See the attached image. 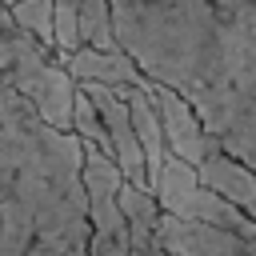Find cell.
I'll return each instance as SVG.
<instances>
[{
  "label": "cell",
  "instance_id": "cell-1",
  "mask_svg": "<svg viewBox=\"0 0 256 256\" xmlns=\"http://www.w3.org/2000/svg\"><path fill=\"white\" fill-rule=\"evenodd\" d=\"M112 32L256 172V0H112Z\"/></svg>",
  "mask_w": 256,
  "mask_h": 256
},
{
  "label": "cell",
  "instance_id": "cell-2",
  "mask_svg": "<svg viewBox=\"0 0 256 256\" xmlns=\"http://www.w3.org/2000/svg\"><path fill=\"white\" fill-rule=\"evenodd\" d=\"M0 256H92L84 140L0 80Z\"/></svg>",
  "mask_w": 256,
  "mask_h": 256
},
{
  "label": "cell",
  "instance_id": "cell-3",
  "mask_svg": "<svg viewBox=\"0 0 256 256\" xmlns=\"http://www.w3.org/2000/svg\"><path fill=\"white\" fill-rule=\"evenodd\" d=\"M0 80L16 88L52 128L72 132L80 84L64 68L60 52L36 40L32 32H24L8 8L0 12Z\"/></svg>",
  "mask_w": 256,
  "mask_h": 256
},
{
  "label": "cell",
  "instance_id": "cell-4",
  "mask_svg": "<svg viewBox=\"0 0 256 256\" xmlns=\"http://www.w3.org/2000/svg\"><path fill=\"white\" fill-rule=\"evenodd\" d=\"M152 192H156V200H160V208H164L168 216L204 220V224L228 228V232H236V236H244V240L256 244V220L244 216V212H240L232 200H224L220 192H212L188 160L168 156V160H164V172H160V180H156Z\"/></svg>",
  "mask_w": 256,
  "mask_h": 256
},
{
  "label": "cell",
  "instance_id": "cell-5",
  "mask_svg": "<svg viewBox=\"0 0 256 256\" xmlns=\"http://www.w3.org/2000/svg\"><path fill=\"white\" fill-rule=\"evenodd\" d=\"M84 188H88V216H92V256H132L128 220L120 212L124 172L96 144H84Z\"/></svg>",
  "mask_w": 256,
  "mask_h": 256
},
{
  "label": "cell",
  "instance_id": "cell-6",
  "mask_svg": "<svg viewBox=\"0 0 256 256\" xmlns=\"http://www.w3.org/2000/svg\"><path fill=\"white\" fill-rule=\"evenodd\" d=\"M80 88L92 96V104H96L108 136H112V156H116L124 180L152 192V184H148V160H144L136 124H132V108H128V100L120 96V88H108V84H80Z\"/></svg>",
  "mask_w": 256,
  "mask_h": 256
},
{
  "label": "cell",
  "instance_id": "cell-7",
  "mask_svg": "<svg viewBox=\"0 0 256 256\" xmlns=\"http://www.w3.org/2000/svg\"><path fill=\"white\" fill-rule=\"evenodd\" d=\"M152 96H156V108H160V120H164V136H168V152L188 160L192 168H200L212 152H220L224 144L204 128L200 112L168 84H156L152 80Z\"/></svg>",
  "mask_w": 256,
  "mask_h": 256
},
{
  "label": "cell",
  "instance_id": "cell-8",
  "mask_svg": "<svg viewBox=\"0 0 256 256\" xmlns=\"http://www.w3.org/2000/svg\"><path fill=\"white\" fill-rule=\"evenodd\" d=\"M156 248L172 252V256H244L252 248V240L228 232V228H216V224H204V220H180V216H160V228H156Z\"/></svg>",
  "mask_w": 256,
  "mask_h": 256
},
{
  "label": "cell",
  "instance_id": "cell-9",
  "mask_svg": "<svg viewBox=\"0 0 256 256\" xmlns=\"http://www.w3.org/2000/svg\"><path fill=\"white\" fill-rule=\"evenodd\" d=\"M76 84H108V88H148L152 80L124 48H92L80 44L76 52L60 56Z\"/></svg>",
  "mask_w": 256,
  "mask_h": 256
},
{
  "label": "cell",
  "instance_id": "cell-10",
  "mask_svg": "<svg viewBox=\"0 0 256 256\" xmlns=\"http://www.w3.org/2000/svg\"><path fill=\"white\" fill-rule=\"evenodd\" d=\"M120 96L132 108V124H136V136H140V148H144V160H148V184L156 188V180L164 172V160L172 152H168V136H164V120H160L152 84L148 88H120Z\"/></svg>",
  "mask_w": 256,
  "mask_h": 256
},
{
  "label": "cell",
  "instance_id": "cell-11",
  "mask_svg": "<svg viewBox=\"0 0 256 256\" xmlns=\"http://www.w3.org/2000/svg\"><path fill=\"white\" fill-rule=\"evenodd\" d=\"M200 180L212 188V192H220L224 200H232L244 216H252L256 220V172L244 164V160H236L232 152H212L200 168Z\"/></svg>",
  "mask_w": 256,
  "mask_h": 256
},
{
  "label": "cell",
  "instance_id": "cell-12",
  "mask_svg": "<svg viewBox=\"0 0 256 256\" xmlns=\"http://www.w3.org/2000/svg\"><path fill=\"white\" fill-rule=\"evenodd\" d=\"M120 212H124V220H128L132 256H144L148 248H156V228H160V216H164L156 192L136 188V184L124 180V188H120Z\"/></svg>",
  "mask_w": 256,
  "mask_h": 256
},
{
  "label": "cell",
  "instance_id": "cell-13",
  "mask_svg": "<svg viewBox=\"0 0 256 256\" xmlns=\"http://www.w3.org/2000/svg\"><path fill=\"white\" fill-rule=\"evenodd\" d=\"M8 12L24 32H32L48 48H56V0H16Z\"/></svg>",
  "mask_w": 256,
  "mask_h": 256
},
{
  "label": "cell",
  "instance_id": "cell-14",
  "mask_svg": "<svg viewBox=\"0 0 256 256\" xmlns=\"http://www.w3.org/2000/svg\"><path fill=\"white\" fill-rule=\"evenodd\" d=\"M72 132L84 140V144H96L100 152H108L112 156V136H108V128H104V120H100V112H96V104H92V96L80 88V96H76V116H72ZM116 160V156H112Z\"/></svg>",
  "mask_w": 256,
  "mask_h": 256
},
{
  "label": "cell",
  "instance_id": "cell-15",
  "mask_svg": "<svg viewBox=\"0 0 256 256\" xmlns=\"http://www.w3.org/2000/svg\"><path fill=\"white\" fill-rule=\"evenodd\" d=\"M80 40V0H56V52H76Z\"/></svg>",
  "mask_w": 256,
  "mask_h": 256
},
{
  "label": "cell",
  "instance_id": "cell-16",
  "mask_svg": "<svg viewBox=\"0 0 256 256\" xmlns=\"http://www.w3.org/2000/svg\"><path fill=\"white\" fill-rule=\"evenodd\" d=\"M144 256H172V252H164V248H148Z\"/></svg>",
  "mask_w": 256,
  "mask_h": 256
},
{
  "label": "cell",
  "instance_id": "cell-17",
  "mask_svg": "<svg viewBox=\"0 0 256 256\" xmlns=\"http://www.w3.org/2000/svg\"><path fill=\"white\" fill-rule=\"evenodd\" d=\"M244 256H256V244H252V248H248V252H244Z\"/></svg>",
  "mask_w": 256,
  "mask_h": 256
},
{
  "label": "cell",
  "instance_id": "cell-18",
  "mask_svg": "<svg viewBox=\"0 0 256 256\" xmlns=\"http://www.w3.org/2000/svg\"><path fill=\"white\" fill-rule=\"evenodd\" d=\"M0 4H4V8H12V4H16V0H0Z\"/></svg>",
  "mask_w": 256,
  "mask_h": 256
},
{
  "label": "cell",
  "instance_id": "cell-19",
  "mask_svg": "<svg viewBox=\"0 0 256 256\" xmlns=\"http://www.w3.org/2000/svg\"><path fill=\"white\" fill-rule=\"evenodd\" d=\"M0 12H4V4H0Z\"/></svg>",
  "mask_w": 256,
  "mask_h": 256
}]
</instances>
